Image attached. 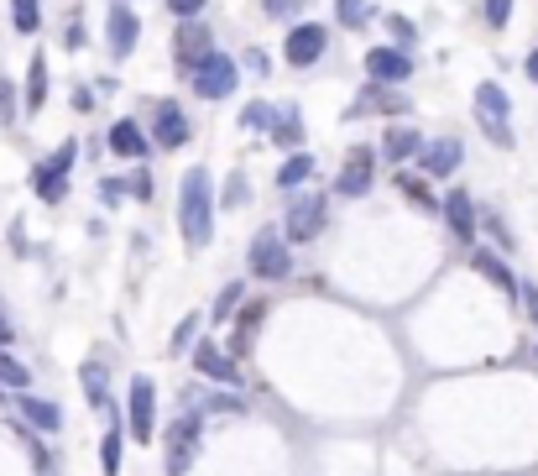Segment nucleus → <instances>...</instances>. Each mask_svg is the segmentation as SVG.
<instances>
[{
    "instance_id": "1",
    "label": "nucleus",
    "mask_w": 538,
    "mask_h": 476,
    "mask_svg": "<svg viewBox=\"0 0 538 476\" xmlns=\"http://www.w3.org/2000/svg\"><path fill=\"white\" fill-rule=\"evenodd\" d=\"M178 225H183V241L194 246H209L215 241V194H209V173L204 168H189L178 184Z\"/></svg>"
},
{
    "instance_id": "5",
    "label": "nucleus",
    "mask_w": 538,
    "mask_h": 476,
    "mask_svg": "<svg viewBox=\"0 0 538 476\" xmlns=\"http://www.w3.org/2000/svg\"><path fill=\"white\" fill-rule=\"evenodd\" d=\"M189 74H194V89L204 100H225L230 89H236V63H230L225 53H204Z\"/></svg>"
},
{
    "instance_id": "23",
    "label": "nucleus",
    "mask_w": 538,
    "mask_h": 476,
    "mask_svg": "<svg viewBox=\"0 0 538 476\" xmlns=\"http://www.w3.org/2000/svg\"><path fill=\"white\" fill-rule=\"evenodd\" d=\"M272 142H277V147H298V142H303V116H298V105H288V110H277V116H272Z\"/></svg>"
},
{
    "instance_id": "42",
    "label": "nucleus",
    "mask_w": 538,
    "mask_h": 476,
    "mask_svg": "<svg viewBox=\"0 0 538 476\" xmlns=\"http://www.w3.org/2000/svg\"><path fill=\"white\" fill-rule=\"evenodd\" d=\"M63 42H68V48H84V27H79V21H68V32H63Z\"/></svg>"
},
{
    "instance_id": "3",
    "label": "nucleus",
    "mask_w": 538,
    "mask_h": 476,
    "mask_svg": "<svg viewBox=\"0 0 538 476\" xmlns=\"http://www.w3.org/2000/svg\"><path fill=\"white\" fill-rule=\"evenodd\" d=\"M74 157H79V142H63V147L48 157V163L32 168V189H37V199L58 204V199L68 194V168H74Z\"/></svg>"
},
{
    "instance_id": "26",
    "label": "nucleus",
    "mask_w": 538,
    "mask_h": 476,
    "mask_svg": "<svg viewBox=\"0 0 538 476\" xmlns=\"http://www.w3.org/2000/svg\"><path fill=\"white\" fill-rule=\"evenodd\" d=\"M11 27L21 37H32L42 27V0H11Z\"/></svg>"
},
{
    "instance_id": "21",
    "label": "nucleus",
    "mask_w": 538,
    "mask_h": 476,
    "mask_svg": "<svg viewBox=\"0 0 538 476\" xmlns=\"http://www.w3.org/2000/svg\"><path fill=\"white\" fill-rule=\"evenodd\" d=\"M382 152L392 157V163H408V157L424 152V136H418L413 126H392V131H387V142H382Z\"/></svg>"
},
{
    "instance_id": "17",
    "label": "nucleus",
    "mask_w": 538,
    "mask_h": 476,
    "mask_svg": "<svg viewBox=\"0 0 538 476\" xmlns=\"http://www.w3.org/2000/svg\"><path fill=\"white\" fill-rule=\"evenodd\" d=\"M418 157H424V173H429V178H450V173L460 168L465 147L455 142V136H439V142H429V147L418 152Z\"/></svg>"
},
{
    "instance_id": "31",
    "label": "nucleus",
    "mask_w": 538,
    "mask_h": 476,
    "mask_svg": "<svg viewBox=\"0 0 538 476\" xmlns=\"http://www.w3.org/2000/svg\"><path fill=\"white\" fill-rule=\"evenodd\" d=\"M121 429H110V435H105V445H100V466H105V476H115V471H121Z\"/></svg>"
},
{
    "instance_id": "4",
    "label": "nucleus",
    "mask_w": 538,
    "mask_h": 476,
    "mask_svg": "<svg viewBox=\"0 0 538 476\" xmlns=\"http://www.w3.org/2000/svg\"><path fill=\"white\" fill-rule=\"evenodd\" d=\"M288 267H293V257L283 246V231H277V225L256 231V241H251V272H256V278L277 283V278H288Z\"/></svg>"
},
{
    "instance_id": "10",
    "label": "nucleus",
    "mask_w": 538,
    "mask_h": 476,
    "mask_svg": "<svg viewBox=\"0 0 538 476\" xmlns=\"http://www.w3.org/2000/svg\"><path fill=\"white\" fill-rule=\"evenodd\" d=\"M209 42H215V37H209L204 21H199V16H183L178 32H173V58H178V68H194L204 53H215Z\"/></svg>"
},
{
    "instance_id": "8",
    "label": "nucleus",
    "mask_w": 538,
    "mask_h": 476,
    "mask_svg": "<svg viewBox=\"0 0 538 476\" xmlns=\"http://www.w3.org/2000/svg\"><path fill=\"white\" fill-rule=\"evenodd\" d=\"M324 48H330V32H324V21H303V27H293V32H288L283 58H288L293 68H309V63H319V58H324Z\"/></svg>"
},
{
    "instance_id": "20",
    "label": "nucleus",
    "mask_w": 538,
    "mask_h": 476,
    "mask_svg": "<svg viewBox=\"0 0 538 476\" xmlns=\"http://www.w3.org/2000/svg\"><path fill=\"white\" fill-rule=\"evenodd\" d=\"M21 419H27L32 429H63V414H58V403H48V398H32V393H21Z\"/></svg>"
},
{
    "instance_id": "30",
    "label": "nucleus",
    "mask_w": 538,
    "mask_h": 476,
    "mask_svg": "<svg viewBox=\"0 0 538 476\" xmlns=\"http://www.w3.org/2000/svg\"><path fill=\"white\" fill-rule=\"evenodd\" d=\"M84 398L89 403H105V367H100V361H89V367H84Z\"/></svg>"
},
{
    "instance_id": "13",
    "label": "nucleus",
    "mask_w": 538,
    "mask_h": 476,
    "mask_svg": "<svg viewBox=\"0 0 538 476\" xmlns=\"http://www.w3.org/2000/svg\"><path fill=\"white\" fill-rule=\"evenodd\" d=\"M403 110H408V95H397V89L377 84V89H366V95L350 100L345 116H350V121H361V116H403Z\"/></svg>"
},
{
    "instance_id": "24",
    "label": "nucleus",
    "mask_w": 538,
    "mask_h": 476,
    "mask_svg": "<svg viewBox=\"0 0 538 476\" xmlns=\"http://www.w3.org/2000/svg\"><path fill=\"white\" fill-rule=\"evenodd\" d=\"M309 173H314V157L309 152H293L283 168H277V189H298V184H309Z\"/></svg>"
},
{
    "instance_id": "12",
    "label": "nucleus",
    "mask_w": 538,
    "mask_h": 476,
    "mask_svg": "<svg viewBox=\"0 0 538 476\" xmlns=\"http://www.w3.org/2000/svg\"><path fill=\"white\" fill-rule=\"evenodd\" d=\"M136 37H142V21H136L131 6H121V0H115L110 16H105V42H110V53H115V58L136 53Z\"/></svg>"
},
{
    "instance_id": "35",
    "label": "nucleus",
    "mask_w": 538,
    "mask_h": 476,
    "mask_svg": "<svg viewBox=\"0 0 538 476\" xmlns=\"http://www.w3.org/2000/svg\"><path fill=\"white\" fill-rule=\"evenodd\" d=\"M272 116H277L272 105H246V110H241V126H246V131H262V126H272Z\"/></svg>"
},
{
    "instance_id": "14",
    "label": "nucleus",
    "mask_w": 538,
    "mask_h": 476,
    "mask_svg": "<svg viewBox=\"0 0 538 476\" xmlns=\"http://www.w3.org/2000/svg\"><path fill=\"white\" fill-rule=\"evenodd\" d=\"M366 74L377 84H403L413 74V58H408V48H371L366 53Z\"/></svg>"
},
{
    "instance_id": "46",
    "label": "nucleus",
    "mask_w": 538,
    "mask_h": 476,
    "mask_svg": "<svg viewBox=\"0 0 538 476\" xmlns=\"http://www.w3.org/2000/svg\"><path fill=\"white\" fill-rule=\"evenodd\" d=\"M523 68H528V79H533V84H538V48H533V53H528V63H523Z\"/></svg>"
},
{
    "instance_id": "6",
    "label": "nucleus",
    "mask_w": 538,
    "mask_h": 476,
    "mask_svg": "<svg viewBox=\"0 0 538 476\" xmlns=\"http://www.w3.org/2000/svg\"><path fill=\"white\" fill-rule=\"evenodd\" d=\"M324 220H330V204H324V194H303V199L288 204L283 231H288V241H314L324 231Z\"/></svg>"
},
{
    "instance_id": "43",
    "label": "nucleus",
    "mask_w": 538,
    "mask_h": 476,
    "mask_svg": "<svg viewBox=\"0 0 538 476\" xmlns=\"http://www.w3.org/2000/svg\"><path fill=\"white\" fill-rule=\"evenodd\" d=\"M204 408H220V414H236V408H241V398H209Z\"/></svg>"
},
{
    "instance_id": "27",
    "label": "nucleus",
    "mask_w": 538,
    "mask_h": 476,
    "mask_svg": "<svg viewBox=\"0 0 538 476\" xmlns=\"http://www.w3.org/2000/svg\"><path fill=\"white\" fill-rule=\"evenodd\" d=\"M335 16H340V27L361 32V27H366V21L377 16V11H371V0H335Z\"/></svg>"
},
{
    "instance_id": "39",
    "label": "nucleus",
    "mask_w": 538,
    "mask_h": 476,
    "mask_svg": "<svg viewBox=\"0 0 538 476\" xmlns=\"http://www.w3.org/2000/svg\"><path fill=\"white\" fill-rule=\"evenodd\" d=\"M507 16H512V0H486V21H491V27H507Z\"/></svg>"
},
{
    "instance_id": "7",
    "label": "nucleus",
    "mask_w": 538,
    "mask_h": 476,
    "mask_svg": "<svg viewBox=\"0 0 538 476\" xmlns=\"http://www.w3.org/2000/svg\"><path fill=\"white\" fill-rule=\"evenodd\" d=\"M507 95H502V84H481L476 89V116H481V126H486V136L497 147H512V131H507Z\"/></svg>"
},
{
    "instance_id": "41",
    "label": "nucleus",
    "mask_w": 538,
    "mask_h": 476,
    "mask_svg": "<svg viewBox=\"0 0 538 476\" xmlns=\"http://www.w3.org/2000/svg\"><path fill=\"white\" fill-rule=\"evenodd\" d=\"M199 6H204V0H168V11L183 21V16H199Z\"/></svg>"
},
{
    "instance_id": "18",
    "label": "nucleus",
    "mask_w": 538,
    "mask_h": 476,
    "mask_svg": "<svg viewBox=\"0 0 538 476\" xmlns=\"http://www.w3.org/2000/svg\"><path fill=\"white\" fill-rule=\"evenodd\" d=\"M105 142H110L115 157H147V152H152V142L142 136V126H136V121H115Z\"/></svg>"
},
{
    "instance_id": "40",
    "label": "nucleus",
    "mask_w": 538,
    "mask_h": 476,
    "mask_svg": "<svg viewBox=\"0 0 538 476\" xmlns=\"http://www.w3.org/2000/svg\"><path fill=\"white\" fill-rule=\"evenodd\" d=\"M518 293H523V309H528V320L538 325V288H533V283H518Z\"/></svg>"
},
{
    "instance_id": "9",
    "label": "nucleus",
    "mask_w": 538,
    "mask_h": 476,
    "mask_svg": "<svg viewBox=\"0 0 538 476\" xmlns=\"http://www.w3.org/2000/svg\"><path fill=\"white\" fill-rule=\"evenodd\" d=\"M131 435L157 440V388H152V377H131Z\"/></svg>"
},
{
    "instance_id": "37",
    "label": "nucleus",
    "mask_w": 538,
    "mask_h": 476,
    "mask_svg": "<svg viewBox=\"0 0 538 476\" xmlns=\"http://www.w3.org/2000/svg\"><path fill=\"white\" fill-rule=\"evenodd\" d=\"M0 121H6V126L16 121V84L11 79H0Z\"/></svg>"
},
{
    "instance_id": "28",
    "label": "nucleus",
    "mask_w": 538,
    "mask_h": 476,
    "mask_svg": "<svg viewBox=\"0 0 538 476\" xmlns=\"http://www.w3.org/2000/svg\"><path fill=\"white\" fill-rule=\"evenodd\" d=\"M0 382H6L11 393H27V382H32V372L21 367V361H16V356H11L6 346H0Z\"/></svg>"
},
{
    "instance_id": "19",
    "label": "nucleus",
    "mask_w": 538,
    "mask_h": 476,
    "mask_svg": "<svg viewBox=\"0 0 538 476\" xmlns=\"http://www.w3.org/2000/svg\"><path fill=\"white\" fill-rule=\"evenodd\" d=\"M444 220H450V231L460 241H471L476 236V210H471V194L465 189H450V199H444Z\"/></svg>"
},
{
    "instance_id": "45",
    "label": "nucleus",
    "mask_w": 538,
    "mask_h": 476,
    "mask_svg": "<svg viewBox=\"0 0 538 476\" xmlns=\"http://www.w3.org/2000/svg\"><path fill=\"white\" fill-rule=\"evenodd\" d=\"M11 340H16V335H11V320L0 314V346H11Z\"/></svg>"
},
{
    "instance_id": "38",
    "label": "nucleus",
    "mask_w": 538,
    "mask_h": 476,
    "mask_svg": "<svg viewBox=\"0 0 538 476\" xmlns=\"http://www.w3.org/2000/svg\"><path fill=\"white\" fill-rule=\"evenodd\" d=\"M246 194H251V189H246V178L236 173V178L225 184V210H236V204H246Z\"/></svg>"
},
{
    "instance_id": "33",
    "label": "nucleus",
    "mask_w": 538,
    "mask_h": 476,
    "mask_svg": "<svg viewBox=\"0 0 538 476\" xmlns=\"http://www.w3.org/2000/svg\"><path fill=\"white\" fill-rule=\"evenodd\" d=\"M387 32L397 37V48H413V42H418V27L408 16H387Z\"/></svg>"
},
{
    "instance_id": "29",
    "label": "nucleus",
    "mask_w": 538,
    "mask_h": 476,
    "mask_svg": "<svg viewBox=\"0 0 538 476\" xmlns=\"http://www.w3.org/2000/svg\"><path fill=\"white\" fill-rule=\"evenodd\" d=\"M256 320H262V304H251V309H246V320H236V335H230V351H236V356L251 346V330H256Z\"/></svg>"
},
{
    "instance_id": "34",
    "label": "nucleus",
    "mask_w": 538,
    "mask_h": 476,
    "mask_svg": "<svg viewBox=\"0 0 538 476\" xmlns=\"http://www.w3.org/2000/svg\"><path fill=\"white\" fill-rule=\"evenodd\" d=\"M246 299V288L241 283H225V293H220V304H215V320H230L236 314V304Z\"/></svg>"
},
{
    "instance_id": "2",
    "label": "nucleus",
    "mask_w": 538,
    "mask_h": 476,
    "mask_svg": "<svg viewBox=\"0 0 538 476\" xmlns=\"http://www.w3.org/2000/svg\"><path fill=\"white\" fill-rule=\"evenodd\" d=\"M199 445H204V424L194 414L173 419V429H168V476H189L194 461H199Z\"/></svg>"
},
{
    "instance_id": "15",
    "label": "nucleus",
    "mask_w": 538,
    "mask_h": 476,
    "mask_svg": "<svg viewBox=\"0 0 538 476\" xmlns=\"http://www.w3.org/2000/svg\"><path fill=\"white\" fill-rule=\"evenodd\" d=\"M194 367L204 372V377H215V382H225V388H241V367L230 361L215 340H199V351H194Z\"/></svg>"
},
{
    "instance_id": "32",
    "label": "nucleus",
    "mask_w": 538,
    "mask_h": 476,
    "mask_svg": "<svg viewBox=\"0 0 538 476\" xmlns=\"http://www.w3.org/2000/svg\"><path fill=\"white\" fill-rule=\"evenodd\" d=\"M397 189H403V194H408L413 204H424V210H434V199H429V189H424V178H413L408 168L397 173Z\"/></svg>"
},
{
    "instance_id": "16",
    "label": "nucleus",
    "mask_w": 538,
    "mask_h": 476,
    "mask_svg": "<svg viewBox=\"0 0 538 476\" xmlns=\"http://www.w3.org/2000/svg\"><path fill=\"white\" fill-rule=\"evenodd\" d=\"M183 142H189V116H183L178 100H162V105H157V147L178 152Z\"/></svg>"
},
{
    "instance_id": "25",
    "label": "nucleus",
    "mask_w": 538,
    "mask_h": 476,
    "mask_svg": "<svg viewBox=\"0 0 538 476\" xmlns=\"http://www.w3.org/2000/svg\"><path fill=\"white\" fill-rule=\"evenodd\" d=\"M471 262H476V272H481V278H491V283H497L502 293H518V278H512V272L502 267V257H491V252H476Z\"/></svg>"
},
{
    "instance_id": "11",
    "label": "nucleus",
    "mask_w": 538,
    "mask_h": 476,
    "mask_svg": "<svg viewBox=\"0 0 538 476\" xmlns=\"http://www.w3.org/2000/svg\"><path fill=\"white\" fill-rule=\"evenodd\" d=\"M371 168H377V152H371V147H350L345 173L335 178V194H340V199H361V194L371 189Z\"/></svg>"
},
{
    "instance_id": "36",
    "label": "nucleus",
    "mask_w": 538,
    "mask_h": 476,
    "mask_svg": "<svg viewBox=\"0 0 538 476\" xmlns=\"http://www.w3.org/2000/svg\"><path fill=\"white\" fill-rule=\"evenodd\" d=\"M199 325H204V314H183V325L173 330V351H189V340H194Z\"/></svg>"
},
{
    "instance_id": "22",
    "label": "nucleus",
    "mask_w": 538,
    "mask_h": 476,
    "mask_svg": "<svg viewBox=\"0 0 538 476\" xmlns=\"http://www.w3.org/2000/svg\"><path fill=\"white\" fill-rule=\"evenodd\" d=\"M42 105H48V58L32 53V68H27V110L37 116Z\"/></svg>"
},
{
    "instance_id": "44",
    "label": "nucleus",
    "mask_w": 538,
    "mask_h": 476,
    "mask_svg": "<svg viewBox=\"0 0 538 476\" xmlns=\"http://www.w3.org/2000/svg\"><path fill=\"white\" fill-rule=\"evenodd\" d=\"M262 11H267V16H288V11H293V0H267Z\"/></svg>"
}]
</instances>
